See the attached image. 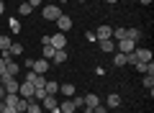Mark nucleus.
Segmentation results:
<instances>
[{
	"instance_id": "obj_7",
	"label": "nucleus",
	"mask_w": 154,
	"mask_h": 113,
	"mask_svg": "<svg viewBox=\"0 0 154 113\" xmlns=\"http://www.w3.org/2000/svg\"><path fill=\"white\" fill-rule=\"evenodd\" d=\"M131 54L136 57V62H152V49H139L136 46Z\"/></svg>"
},
{
	"instance_id": "obj_29",
	"label": "nucleus",
	"mask_w": 154,
	"mask_h": 113,
	"mask_svg": "<svg viewBox=\"0 0 154 113\" xmlns=\"http://www.w3.org/2000/svg\"><path fill=\"white\" fill-rule=\"evenodd\" d=\"M93 113H108V108H105V105H95Z\"/></svg>"
},
{
	"instance_id": "obj_26",
	"label": "nucleus",
	"mask_w": 154,
	"mask_h": 113,
	"mask_svg": "<svg viewBox=\"0 0 154 113\" xmlns=\"http://www.w3.org/2000/svg\"><path fill=\"white\" fill-rule=\"evenodd\" d=\"M144 87H146V90H152V87H154V75H144Z\"/></svg>"
},
{
	"instance_id": "obj_36",
	"label": "nucleus",
	"mask_w": 154,
	"mask_h": 113,
	"mask_svg": "<svg viewBox=\"0 0 154 113\" xmlns=\"http://www.w3.org/2000/svg\"><path fill=\"white\" fill-rule=\"evenodd\" d=\"M62 3H69V0H57V5H62Z\"/></svg>"
},
{
	"instance_id": "obj_37",
	"label": "nucleus",
	"mask_w": 154,
	"mask_h": 113,
	"mask_svg": "<svg viewBox=\"0 0 154 113\" xmlns=\"http://www.w3.org/2000/svg\"><path fill=\"white\" fill-rule=\"evenodd\" d=\"M149 3H152V0H141V5H149Z\"/></svg>"
},
{
	"instance_id": "obj_12",
	"label": "nucleus",
	"mask_w": 154,
	"mask_h": 113,
	"mask_svg": "<svg viewBox=\"0 0 154 113\" xmlns=\"http://www.w3.org/2000/svg\"><path fill=\"white\" fill-rule=\"evenodd\" d=\"M85 98V105L82 108H95V105H100V98L95 95V93H88V95H82Z\"/></svg>"
},
{
	"instance_id": "obj_23",
	"label": "nucleus",
	"mask_w": 154,
	"mask_h": 113,
	"mask_svg": "<svg viewBox=\"0 0 154 113\" xmlns=\"http://www.w3.org/2000/svg\"><path fill=\"white\" fill-rule=\"evenodd\" d=\"M54 52H57V49L51 46V44H44V57H41V59H51V57H54Z\"/></svg>"
},
{
	"instance_id": "obj_39",
	"label": "nucleus",
	"mask_w": 154,
	"mask_h": 113,
	"mask_svg": "<svg viewBox=\"0 0 154 113\" xmlns=\"http://www.w3.org/2000/svg\"><path fill=\"white\" fill-rule=\"evenodd\" d=\"M18 113H21V111H18Z\"/></svg>"
},
{
	"instance_id": "obj_30",
	"label": "nucleus",
	"mask_w": 154,
	"mask_h": 113,
	"mask_svg": "<svg viewBox=\"0 0 154 113\" xmlns=\"http://www.w3.org/2000/svg\"><path fill=\"white\" fill-rule=\"evenodd\" d=\"M23 67H26V70H31V67H33V59H31V57H26V62H23Z\"/></svg>"
},
{
	"instance_id": "obj_4",
	"label": "nucleus",
	"mask_w": 154,
	"mask_h": 113,
	"mask_svg": "<svg viewBox=\"0 0 154 113\" xmlns=\"http://www.w3.org/2000/svg\"><path fill=\"white\" fill-rule=\"evenodd\" d=\"M33 90H36V87H33L31 82H26V80H23L21 85H18V95H21V98H26V100H31V98H33Z\"/></svg>"
},
{
	"instance_id": "obj_32",
	"label": "nucleus",
	"mask_w": 154,
	"mask_h": 113,
	"mask_svg": "<svg viewBox=\"0 0 154 113\" xmlns=\"http://www.w3.org/2000/svg\"><path fill=\"white\" fill-rule=\"evenodd\" d=\"M28 5H31V8H38V5H41V0H28Z\"/></svg>"
},
{
	"instance_id": "obj_35",
	"label": "nucleus",
	"mask_w": 154,
	"mask_h": 113,
	"mask_svg": "<svg viewBox=\"0 0 154 113\" xmlns=\"http://www.w3.org/2000/svg\"><path fill=\"white\" fill-rule=\"evenodd\" d=\"M103 3H108V5H116V3H118V0H103Z\"/></svg>"
},
{
	"instance_id": "obj_19",
	"label": "nucleus",
	"mask_w": 154,
	"mask_h": 113,
	"mask_svg": "<svg viewBox=\"0 0 154 113\" xmlns=\"http://www.w3.org/2000/svg\"><path fill=\"white\" fill-rule=\"evenodd\" d=\"M126 39L139 41V39H141V28H126Z\"/></svg>"
},
{
	"instance_id": "obj_18",
	"label": "nucleus",
	"mask_w": 154,
	"mask_h": 113,
	"mask_svg": "<svg viewBox=\"0 0 154 113\" xmlns=\"http://www.w3.org/2000/svg\"><path fill=\"white\" fill-rule=\"evenodd\" d=\"M113 64H116V67H126V54L113 52Z\"/></svg>"
},
{
	"instance_id": "obj_10",
	"label": "nucleus",
	"mask_w": 154,
	"mask_h": 113,
	"mask_svg": "<svg viewBox=\"0 0 154 113\" xmlns=\"http://www.w3.org/2000/svg\"><path fill=\"white\" fill-rule=\"evenodd\" d=\"M57 26H59V31H62V33H67V31H69V28H72V18L62 13V16L57 18Z\"/></svg>"
},
{
	"instance_id": "obj_11",
	"label": "nucleus",
	"mask_w": 154,
	"mask_h": 113,
	"mask_svg": "<svg viewBox=\"0 0 154 113\" xmlns=\"http://www.w3.org/2000/svg\"><path fill=\"white\" fill-rule=\"evenodd\" d=\"M3 75H11V77H16V75H21V64H18L16 59H11L5 64V72H3Z\"/></svg>"
},
{
	"instance_id": "obj_3",
	"label": "nucleus",
	"mask_w": 154,
	"mask_h": 113,
	"mask_svg": "<svg viewBox=\"0 0 154 113\" xmlns=\"http://www.w3.org/2000/svg\"><path fill=\"white\" fill-rule=\"evenodd\" d=\"M110 36H113V26H108V23H100V26L95 28V39H98V41L100 39H110Z\"/></svg>"
},
{
	"instance_id": "obj_1",
	"label": "nucleus",
	"mask_w": 154,
	"mask_h": 113,
	"mask_svg": "<svg viewBox=\"0 0 154 113\" xmlns=\"http://www.w3.org/2000/svg\"><path fill=\"white\" fill-rule=\"evenodd\" d=\"M41 16H44L46 21H54V23H57V18L62 16V8L57 5V3H51V5H44V11H41Z\"/></svg>"
},
{
	"instance_id": "obj_28",
	"label": "nucleus",
	"mask_w": 154,
	"mask_h": 113,
	"mask_svg": "<svg viewBox=\"0 0 154 113\" xmlns=\"http://www.w3.org/2000/svg\"><path fill=\"white\" fill-rule=\"evenodd\" d=\"M0 113H18V111H16L13 105H5V103H3V108H0Z\"/></svg>"
},
{
	"instance_id": "obj_24",
	"label": "nucleus",
	"mask_w": 154,
	"mask_h": 113,
	"mask_svg": "<svg viewBox=\"0 0 154 113\" xmlns=\"http://www.w3.org/2000/svg\"><path fill=\"white\" fill-rule=\"evenodd\" d=\"M18 13H21V16H31V13H33V8L28 5V3H21V5H18Z\"/></svg>"
},
{
	"instance_id": "obj_38",
	"label": "nucleus",
	"mask_w": 154,
	"mask_h": 113,
	"mask_svg": "<svg viewBox=\"0 0 154 113\" xmlns=\"http://www.w3.org/2000/svg\"><path fill=\"white\" fill-rule=\"evenodd\" d=\"M80 3H88V0H80Z\"/></svg>"
},
{
	"instance_id": "obj_17",
	"label": "nucleus",
	"mask_w": 154,
	"mask_h": 113,
	"mask_svg": "<svg viewBox=\"0 0 154 113\" xmlns=\"http://www.w3.org/2000/svg\"><path fill=\"white\" fill-rule=\"evenodd\" d=\"M26 113H44V108H41V103H38V100H28Z\"/></svg>"
},
{
	"instance_id": "obj_14",
	"label": "nucleus",
	"mask_w": 154,
	"mask_h": 113,
	"mask_svg": "<svg viewBox=\"0 0 154 113\" xmlns=\"http://www.w3.org/2000/svg\"><path fill=\"white\" fill-rule=\"evenodd\" d=\"M59 93H62V98H72L75 95V85H72V82H64V85H59Z\"/></svg>"
},
{
	"instance_id": "obj_6",
	"label": "nucleus",
	"mask_w": 154,
	"mask_h": 113,
	"mask_svg": "<svg viewBox=\"0 0 154 113\" xmlns=\"http://www.w3.org/2000/svg\"><path fill=\"white\" fill-rule=\"evenodd\" d=\"M36 75H46L49 72V59H33V67H31Z\"/></svg>"
},
{
	"instance_id": "obj_34",
	"label": "nucleus",
	"mask_w": 154,
	"mask_h": 113,
	"mask_svg": "<svg viewBox=\"0 0 154 113\" xmlns=\"http://www.w3.org/2000/svg\"><path fill=\"white\" fill-rule=\"evenodd\" d=\"M3 98H5V87L0 85V100H3Z\"/></svg>"
},
{
	"instance_id": "obj_16",
	"label": "nucleus",
	"mask_w": 154,
	"mask_h": 113,
	"mask_svg": "<svg viewBox=\"0 0 154 113\" xmlns=\"http://www.w3.org/2000/svg\"><path fill=\"white\" fill-rule=\"evenodd\" d=\"M44 90L49 93V95H57V93H59V82H57V80H46Z\"/></svg>"
},
{
	"instance_id": "obj_31",
	"label": "nucleus",
	"mask_w": 154,
	"mask_h": 113,
	"mask_svg": "<svg viewBox=\"0 0 154 113\" xmlns=\"http://www.w3.org/2000/svg\"><path fill=\"white\" fill-rule=\"evenodd\" d=\"M5 64H8V62L3 59V57H0V75H3V72H5Z\"/></svg>"
},
{
	"instance_id": "obj_2",
	"label": "nucleus",
	"mask_w": 154,
	"mask_h": 113,
	"mask_svg": "<svg viewBox=\"0 0 154 113\" xmlns=\"http://www.w3.org/2000/svg\"><path fill=\"white\" fill-rule=\"evenodd\" d=\"M49 44H51V46H54V49H67V33H51V36H49Z\"/></svg>"
},
{
	"instance_id": "obj_5",
	"label": "nucleus",
	"mask_w": 154,
	"mask_h": 113,
	"mask_svg": "<svg viewBox=\"0 0 154 113\" xmlns=\"http://www.w3.org/2000/svg\"><path fill=\"white\" fill-rule=\"evenodd\" d=\"M41 108H44L46 113H49V111H57V108H59V100H57V95H46L44 100H41Z\"/></svg>"
},
{
	"instance_id": "obj_20",
	"label": "nucleus",
	"mask_w": 154,
	"mask_h": 113,
	"mask_svg": "<svg viewBox=\"0 0 154 113\" xmlns=\"http://www.w3.org/2000/svg\"><path fill=\"white\" fill-rule=\"evenodd\" d=\"M8 52H11L13 57H21V54H23V44H18V41H13V44H11V49H8Z\"/></svg>"
},
{
	"instance_id": "obj_15",
	"label": "nucleus",
	"mask_w": 154,
	"mask_h": 113,
	"mask_svg": "<svg viewBox=\"0 0 154 113\" xmlns=\"http://www.w3.org/2000/svg\"><path fill=\"white\" fill-rule=\"evenodd\" d=\"M51 62H54V64H62V62H67V49H57L54 57H51Z\"/></svg>"
},
{
	"instance_id": "obj_22",
	"label": "nucleus",
	"mask_w": 154,
	"mask_h": 113,
	"mask_svg": "<svg viewBox=\"0 0 154 113\" xmlns=\"http://www.w3.org/2000/svg\"><path fill=\"white\" fill-rule=\"evenodd\" d=\"M113 41H121V39H126V28H113Z\"/></svg>"
},
{
	"instance_id": "obj_27",
	"label": "nucleus",
	"mask_w": 154,
	"mask_h": 113,
	"mask_svg": "<svg viewBox=\"0 0 154 113\" xmlns=\"http://www.w3.org/2000/svg\"><path fill=\"white\" fill-rule=\"evenodd\" d=\"M11 31H13V33L21 31V21H18V18H11Z\"/></svg>"
},
{
	"instance_id": "obj_33",
	"label": "nucleus",
	"mask_w": 154,
	"mask_h": 113,
	"mask_svg": "<svg viewBox=\"0 0 154 113\" xmlns=\"http://www.w3.org/2000/svg\"><path fill=\"white\" fill-rule=\"evenodd\" d=\"M5 13V0H0V16Z\"/></svg>"
},
{
	"instance_id": "obj_9",
	"label": "nucleus",
	"mask_w": 154,
	"mask_h": 113,
	"mask_svg": "<svg viewBox=\"0 0 154 113\" xmlns=\"http://www.w3.org/2000/svg\"><path fill=\"white\" fill-rule=\"evenodd\" d=\"M77 105L72 103V98H62L59 100V113H75Z\"/></svg>"
},
{
	"instance_id": "obj_25",
	"label": "nucleus",
	"mask_w": 154,
	"mask_h": 113,
	"mask_svg": "<svg viewBox=\"0 0 154 113\" xmlns=\"http://www.w3.org/2000/svg\"><path fill=\"white\" fill-rule=\"evenodd\" d=\"M134 67H136V72H139V75H146V70H149V62H136Z\"/></svg>"
},
{
	"instance_id": "obj_8",
	"label": "nucleus",
	"mask_w": 154,
	"mask_h": 113,
	"mask_svg": "<svg viewBox=\"0 0 154 113\" xmlns=\"http://www.w3.org/2000/svg\"><path fill=\"white\" fill-rule=\"evenodd\" d=\"M98 49H100V52H105V54H113L116 52V41H113V39H100Z\"/></svg>"
},
{
	"instance_id": "obj_21",
	"label": "nucleus",
	"mask_w": 154,
	"mask_h": 113,
	"mask_svg": "<svg viewBox=\"0 0 154 113\" xmlns=\"http://www.w3.org/2000/svg\"><path fill=\"white\" fill-rule=\"evenodd\" d=\"M11 44H13L11 36H0V52H8V49H11Z\"/></svg>"
},
{
	"instance_id": "obj_13",
	"label": "nucleus",
	"mask_w": 154,
	"mask_h": 113,
	"mask_svg": "<svg viewBox=\"0 0 154 113\" xmlns=\"http://www.w3.org/2000/svg\"><path fill=\"white\" fill-rule=\"evenodd\" d=\"M121 105V95L118 93H110L108 98H105V108H118Z\"/></svg>"
}]
</instances>
